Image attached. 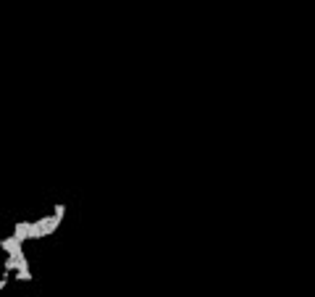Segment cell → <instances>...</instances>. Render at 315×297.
<instances>
[]
</instances>
